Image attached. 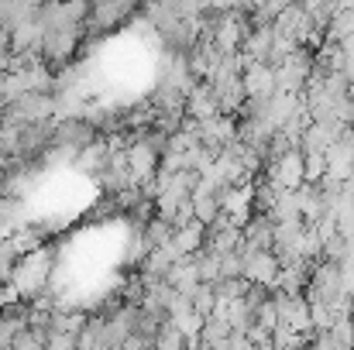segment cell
Wrapping results in <instances>:
<instances>
[{
	"label": "cell",
	"instance_id": "obj_13",
	"mask_svg": "<svg viewBox=\"0 0 354 350\" xmlns=\"http://www.w3.org/2000/svg\"><path fill=\"white\" fill-rule=\"evenodd\" d=\"M221 275H244V254L241 251L221 254Z\"/></svg>",
	"mask_w": 354,
	"mask_h": 350
},
{
	"label": "cell",
	"instance_id": "obj_5",
	"mask_svg": "<svg viewBox=\"0 0 354 350\" xmlns=\"http://www.w3.org/2000/svg\"><path fill=\"white\" fill-rule=\"evenodd\" d=\"M241 83H244V93L248 97H272L275 93V69L268 62L248 59L244 69H241Z\"/></svg>",
	"mask_w": 354,
	"mask_h": 350
},
{
	"label": "cell",
	"instance_id": "obj_12",
	"mask_svg": "<svg viewBox=\"0 0 354 350\" xmlns=\"http://www.w3.org/2000/svg\"><path fill=\"white\" fill-rule=\"evenodd\" d=\"M310 323H313V330H330L334 309H330L324 299H313V302H310Z\"/></svg>",
	"mask_w": 354,
	"mask_h": 350
},
{
	"label": "cell",
	"instance_id": "obj_4",
	"mask_svg": "<svg viewBox=\"0 0 354 350\" xmlns=\"http://www.w3.org/2000/svg\"><path fill=\"white\" fill-rule=\"evenodd\" d=\"M241 254H244V278L272 289L279 278V254L275 251H248V247H241Z\"/></svg>",
	"mask_w": 354,
	"mask_h": 350
},
{
	"label": "cell",
	"instance_id": "obj_7",
	"mask_svg": "<svg viewBox=\"0 0 354 350\" xmlns=\"http://www.w3.org/2000/svg\"><path fill=\"white\" fill-rule=\"evenodd\" d=\"M272 38H275V28H272V24H254V28L244 35L241 52H244L248 59H254V62H265L268 52H272Z\"/></svg>",
	"mask_w": 354,
	"mask_h": 350
},
{
	"label": "cell",
	"instance_id": "obj_3",
	"mask_svg": "<svg viewBox=\"0 0 354 350\" xmlns=\"http://www.w3.org/2000/svg\"><path fill=\"white\" fill-rule=\"evenodd\" d=\"M124 155H127V168H131V175H134V182H141V179H148V175H155L158 172V158H162V151L141 134V137H134L127 148H124Z\"/></svg>",
	"mask_w": 354,
	"mask_h": 350
},
{
	"label": "cell",
	"instance_id": "obj_11",
	"mask_svg": "<svg viewBox=\"0 0 354 350\" xmlns=\"http://www.w3.org/2000/svg\"><path fill=\"white\" fill-rule=\"evenodd\" d=\"M303 175H306V182L324 179L327 175V151H317V148L303 151Z\"/></svg>",
	"mask_w": 354,
	"mask_h": 350
},
{
	"label": "cell",
	"instance_id": "obj_8",
	"mask_svg": "<svg viewBox=\"0 0 354 350\" xmlns=\"http://www.w3.org/2000/svg\"><path fill=\"white\" fill-rule=\"evenodd\" d=\"M231 323L221 316V313H210L200 327V347H227V337H231Z\"/></svg>",
	"mask_w": 354,
	"mask_h": 350
},
{
	"label": "cell",
	"instance_id": "obj_6",
	"mask_svg": "<svg viewBox=\"0 0 354 350\" xmlns=\"http://www.w3.org/2000/svg\"><path fill=\"white\" fill-rule=\"evenodd\" d=\"M221 114V104H217V93H214V86L210 83H196L189 93H186V117H193V120H207V117Z\"/></svg>",
	"mask_w": 354,
	"mask_h": 350
},
{
	"label": "cell",
	"instance_id": "obj_9",
	"mask_svg": "<svg viewBox=\"0 0 354 350\" xmlns=\"http://www.w3.org/2000/svg\"><path fill=\"white\" fill-rule=\"evenodd\" d=\"M203 240H207V224L203 220H189V224H183V227H176L172 231V244L183 251V254H193V251H200L203 247Z\"/></svg>",
	"mask_w": 354,
	"mask_h": 350
},
{
	"label": "cell",
	"instance_id": "obj_1",
	"mask_svg": "<svg viewBox=\"0 0 354 350\" xmlns=\"http://www.w3.org/2000/svg\"><path fill=\"white\" fill-rule=\"evenodd\" d=\"M261 172H265V179H272L279 189H296V186L306 182V175H303V151H299V148H289L286 155L265 162Z\"/></svg>",
	"mask_w": 354,
	"mask_h": 350
},
{
	"label": "cell",
	"instance_id": "obj_2",
	"mask_svg": "<svg viewBox=\"0 0 354 350\" xmlns=\"http://www.w3.org/2000/svg\"><path fill=\"white\" fill-rule=\"evenodd\" d=\"M272 28H275V35H286V38H292L296 45H306V38H310V31H313V21H310V10H306L299 0H292L289 7L279 10V17L272 21Z\"/></svg>",
	"mask_w": 354,
	"mask_h": 350
},
{
	"label": "cell",
	"instance_id": "obj_10",
	"mask_svg": "<svg viewBox=\"0 0 354 350\" xmlns=\"http://www.w3.org/2000/svg\"><path fill=\"white\" fill-rule=\"evenodd\" d=\"M189 302H193V309L200 313V316H210L214 309H217V292H214V282H196L193 285V292H189Z\"/></svg>",
	"mask_w": 354,
	"mask_h": 350
}]
</instances>
